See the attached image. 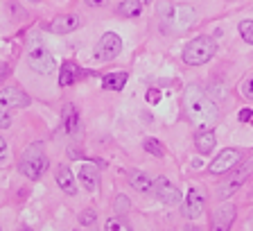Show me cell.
<instances>
[{
  "instance_id": "1",
  "label": "cell",
  "mask_w": 253,
  "mask_h": 231,
  "mask_svg": "<svg viewBox=\"0 0 253 231\" xmlns=\"http://www.w3.org/2000/svg\"><path fill=\"white\" fill-rule=\"evenodd\" d=\"M183 105H185V114L192 120V125L197 129H212L217 125L219 111H217L215 102L199 89V86L190 84L183 93Z\"/></svg>"
},
{
  "instance_id": "2",
  "label": "cell",
  "mask_w": 253,
  "mask_h": 231,
  "mask_svg": "<svg viewBox=\"0 0 253 231\" xmlns=\"http://www.w3.org/2000/svg\"><path fill=\"white\" fill-rule=\"evenodd\" d=\"M30 102V95L18 86H7V89L0 91V127L2 129L11 127V109H16V107L23 109Z\"/></svg>"
},
{
  "instance_id": "3",
  "label": "cell",
  "mask_w": 253,
  "mask_h": 231,
  "mask_svg": "<svg viewBox=\"0 0 253 231\" xmlns=\"http://www.w3.org/2000/svg\"><path fill=\"white\" fill-rule=\"evenodd\" d=\"M45 168H47V157H45V150H43L41 143L27 145L21 157V163H18V170H21L27 179H39L45 173Z\"/></svg>"
},
{
  "instance_id": "4",
  "label": "cell",
  "mask_w": 253,
  "mask_h": 231,
  "mask_svg": "<svg viewBox=\"0 0 253 231\" xmlns=\"http://www.w3.org/2000/svg\"><path fill=\"white\" fill-rule=\"evenodd\" d=\"M217 53V43L211 37H197L185 46L183 50V61L190 66H201V63L211 61Z\"/></svg>"
},
{
  "instance_id": "5",
  "label": "cell",
  "mask_w": 253,
  "mask_h": 231,
  "mask_svg": "<svg viewBox=\"0 0 253 231\" xmlns=\"http://www.w3.org/2000/svg\"><path fill=\"white\" fill-rule=\"evenodd\" d=\"M27 63L41 75H52L54 68H57V61H54L52 53L43 46H32L27 50Z\"/></svg>"
},
{
  "instance_id": "6",
  "label": "cell",
  "mask_w": 253,
  "mask_h": 231,
  "mask_svg": "<svg viewBox=\"0 0 253 231\" xmlns=\"http://www.w3.org/2000/svg\"><path fill=\"white\" fill-rule=\"evenodd\" d=\"M168 21H169V27H172V30L185 32L195 25L197 14L190 5H179V7H172V11L168 14Z\"/></svg>"
},
{
  "instance_id": "7",
  "label": "cell",
  "mask_w": 253,
  "mask_h": 231,
  "mask_svg": "<svg viewBox=\"0 0 253 231\" xmlns=\"http://www.w3.org/2000/svg\"><path fill=\"white\" fill-rule=\"evenodd\" d=\"M122 50V39L113 32H106L104 37L100 39V43L95 46V57L100 59V61H111V59H116Z\"/></svg>"
},
{
  "instance_id": "8",
  "label": "cell",
  "mask_w": 253,
  "mask_h": 231,
  "mask_svg": "<svg viewBox=\"0 0 253 231\" xmlns=\"http://www.w3.org/2000/svg\"><path fill=\"white\" fill-rule=\"evenodd\" d=\"M154 195L168 206H176L181 202V190L165 177H158L156 181H154Z\"/></svg>"
},
{
  "instance_id": "9",
  "label": "cell",
  "mask_w": 253,
  "mask_h": 231,
  "mask_svg": "<svg viewBox=\"0 0 253 231\" xmlns=\"http://www.w3.org/2000/svg\"><path fill=\"white\" fill-rule=\"evenodd\" d=\"M240 161H242V152H240V150L228 147V150L219 152V157H215V161L211 163V168H208V170H211L212 174H224V173H228V170L235 168Z\"/></svg>"
},
{
  "instance_id": "10",
  "label": "cell",
  "mask_w": 253,
  "mask_h": 231,
  "mask_svg": "<svg viewBox=\"0 0 253 231\" xmlns=\"http://www.w3.org/2000/svg\"><path fill=\"white\" fill-rule=\"evenodd\" d=\"M247 177H249V168H240L233 174H228L226 181H221L219 188H217V197H219V200H228L233 193L240 190V186L247 181Z\"/></svg>"
},
{
  "instance_id": "11",
  "label": "cell",
  "mask_w": 253,
  "mask_h": 231,
  "mask_svg": "<svg viewBox=\"0 0 253 231\" xmlns=\"http://www.w3.org/2000/svg\"><path fill=\"white\" fill-rule=\"evenodd\" d=\"M201 211H204V193L199 188H190L183 204V216L188 220H197L201 216Z\"/></svg>"
},
{
  "instance_id": "12",
  "label": "cell",
  "mask_w": 253,
  "mask_h": 231,
  "mask_svg": "<svg viewBox=\"0 0 253 231\" xmlns=\"http://www.w3.org/2000/svg\"><path fill=\"white\" fill-rule=\"evenodd\" d=\"M79 23H82V18L75 14H59L52 18V23L47 25V30L54 32V34H68V32L77 30Z\"/></svg>"
},
{
  "instance_id": "13",
  "label": "cell",
  "mask_w": 253,
  "mask_h": 231,
  "mask_svg": "<svg viewBox=\"0 0 253 231\" xmlns=\"http://www.w3.org/2000/svg\"><path fill=\"white\" fill-rule=\"evenodd\" d=\"M82 77V70L75 61H63L61 63V73H59V84L61 86H70Z\"/></svg>"
},
{
  "instance_id": "14",
  "label": "cell",
  "mask_w": 253,
  "mask_h": 231,
  "mask_svg": "<svg viewBox=\"0 0 253 231\" xmlns=\"http://www.w3.org/2000/svg\"><path fill=\"white\" fill-rule=\"evenodd\" d=\"M79 179H82V184L86 186V188L93 193V190H97V184H100V174H97V168L95 166H90V163H84L82 166V170H79Z\"/></svg>"
},
{
  "instance_id": "15",
  "label": "cell",
  "mask_w": 253,
  "mask_h": 231,
  "mask_svg": "<svg viewBox=\"0 0 253 231\" xmlns=\"http://www.w3.org/2000/svg\"><path fill=\"white\" fill-rule=\"evenodd\" d=\"M126 179H129V184H131L136 190H140V193L154 190V181L145 173H140V170H131V173L126 174Z\"/></svg>"
},
{
  "instance_id": "16",
  "label": "cell",
  "mask_w": 253,
  "mask_h": 231,
  "mask_svg": "<svg viewBox=\"0 0 253 231\" xmlns=\"http://www.w3.org/2000/svg\"><path fill=\"white\" fill-rule=\"evenodd\" d=\"M233 220H235V206L233 204H224L217 209L215 213V227L217 229H228V227L233 225Z\"/></svg>"
},
{
  "instance_id": "17",
  "label": "cell",
  "mask_w": 253,
  "mask_h": 231,
  "mask_svg": "<svg viewBox=\"0 0 253 231\" xmlns=\"http://www.w3.org/2000/svg\"><path fill=\"white\" fill-rule=\"evenodd\" d=\"M63 127H66V131H68L70 136H77L79 134V116L73 105L63 107Z\"/></svg>"
},
{
  "instance_id": "18",
  "label": "cell",
  "mask_w": 253,
  "mask_h": 231,
  "mask_svg": "<svg viewBox=\"0 0 253 231\" xmlns=\"http://www.w3.org/2000/svg\"><path fill=\"white\" fill-rule=\"evenodd\" d=\"M215 143H217V138L211 129H201V134L195 138V145L199 154H211L215 150Z\"/></svg>"
},
{
  "instance_id": "19",
  "label": "cell",
  "mask_w": 253,
  "mask_h": 231,
  "mask_svg": "<svg viewBox=\"0 0 253 231\" xmlns=\"http://www.w3.org/2000/svg\"><path fill=\"white\" fill-rule=\"evenodd\" d=\"M57 184L61 186L63 193H68V195H75V193H77V184H75V177H73V173H70V168H66V166H61V168L57 170Z\"/></svg>"
},
{
  "instance_id": "20",
  "label": "cell",
  "mask_w": 253,
  "mask_h": 231,
  "mask_svg": "<svg viewBox=\"0 0 253 231\" xmlns=\"http://www.w3.org/2000/svg\"><path fill=\"white\" fill-rule=\"evenodd\" d=\"M126 84V73H109L102 77V86L109 91H122Z\"/></svg>"
},
{
  "instance_id": "21",
  "label": "cell",
  "mask_w": 253,
  "mask_h": 231,
  "mask_svg": "<svg viewBox=\"0 0 253 231\" xmlns=\"http://www.w3.org/2000/svg\"><path fill=\"white\" fill-rule=\"evenodd\" d=\"M118 11L122 16H126V18H133V16H138L142 11V5H140V0H122Z\"/></svg>"
},
{
  "instance_id": "22",
  "label": "cell",
  "mask_w": 253,
  "mask_h": 231,
  "mask_svg": "<svg viewBox=\"0 0 253 231\" xmlns=\"http://www.w3.org/2000/svg\"><path fill=\"white\" fill-rule=\"evenodd\" d=\"M142 147H145V152L154 154V157H165V147L161 145V143H158L156 138H145Z\"/></svg>"
},
{
  "instance_id": "23",
  "label": "cell",
  "mask_w": 253,
  "mask_h": 231,
  "mask_svg": "<svg viewBox=\"0 0 253 231\" xmlns=\"http://www.w3.org/2000/svg\"><path fill=\"white\" fill-rule=\"evenodd\" d=\"M240 34H242L244 41L253 46V21H242L240 23Z\"/></svg>"
},
{
  "instance_id": "24",
  "label": "cell",
  "mask_w": 253,
  "mask_h": 231,
  "mask_svg": "<svg viewBox=\"0 0 253 231\" xmlns=\"http://www.w3.org/2000/svg\"><path fill=\"white\" fill-rule=\"evenodd\" d=\"M113 211H116L118 216H125L126 211H129V200H126L125 195H118L116 202H113Z\"/></svg>"
},
{
  "instance_id": "25",
  "label": "cell",
  "mask_w": 253,
  "mask_h": 231,
  "mask_svg": "<svg viewBox=\"0 0 253 231\" xmlns=\"http://www.w3.org/2000/svg\"><path fill=\"white\" fill-rule=\"evenodd\" d=\"M95 220H97V216H95V211H90V209L79 216V225H84V227H93Z\"/></svg>"
},
{
  "instance_id": "26",
  "label": "cell",
  "mask_w": 253,
  "mask_h": 231,
  "mask_svg": "<svg viewBox=\"0 0 253 231\" xmlns=\"http://www.w3.org/2000/svg\"><path fill=\"white\" fill-rule=\"evenodd\" d=\"M106 229H111V231H125V229H129V227H126V222L113 218V220H106Z\"/></svg>"
},
{
  "instance_id": "27",
  "label": "cell",
  "mask_w": 253,
  "mask_h": 231,
  "mask_svg": "<svg viewBox=\"0 0 253 231\" xmlns=\"http://www.w3.org/2000/svg\"><path fill=\"white\" fill-rule=\"evenodd\" d=\"M242 95L247 98V100H253V77L247 79V82L242 84Z\"/></svg>"
},
{
  "instance_id": "28",
  "label": "cell",
  "mask_w": 253,
  "mask_h": 231,
  "mask_svg": "<svg viewBox=\"0 0 253 231\" xmlns=\"http://www.w3.org/2000/svg\"><path fill=\"white\" fill-rule=\"evenodd\" d=\"M147 102H149V105H156V102H161V91H158V89H149L147 91Z\"/></svg>"
},
{
  "instance_id": "29",
  "label": "cell",
  "mask_w": 253,
  "mask_h": 231,
  "mask_svg": "<svg viewBox=\"0 0 253 231\" xmlns=\"http://www.w3.org/2000/svg\"><path fill=\"white\" fill-rule=\"evenodd\" d=\"M237 118H240V122H251V118H253V111H251V109H242V111H240V116H237Z\"/></svg>"
},
{
  "instance_id": "30",
  "label": "cell",
  "mask_w": 253,
  "mask_h": 231,
  "mask_svg": "<svg viewBox=\"0 0 253 231\" xmlns=\"http://www.w3.org/2000/svg\"><path fill=\"white\" fill-rule=\"evenodd\" d=\"M9 63H0V84H2V82H5L7 79V75H9Z\"/></svg>"
},
{
  "instance_id": "31",
  "label": "cell",
  "mask_w": 253,
  "mask_h": 231,
  "mask_svg": "<svg viewBox=\"0 0 253 231\" xmlns=\"http://www.w3.org/2000/svg\"><path fill=\"white\" fill-rule=\"evenodd\" d=\"M68 157L70 159H82V152H79L77 147H68Z\"/></svg>"
},
{
  "instance_id": "32",
  "label": "cell",
  "mask_w": 253,
  "mask_h": 231,
  "mask_svg": "<svg viewBox=\"0 0 253 231\" xmlns=\"http://www.w3.org/2000/svg\"><path fill=\"white\" fill-rule=\"evenodd\" d=\"M86 2H88L90 7H100V5H104L106 0H86Z\"/></svg>"
},
{
  "instance_id": "33",
  "label": "cell",
  "mask_w": 253,
  "mask_h": 231,
  "mask_svg": "<svg viewBox=\"0 0 253 231\" xmlns=\"http://www.w3.org/2000/svg\"><path fill=\"white\" fill-rule=\"evenodd\" d=\"M5 150H7V143H5V138H2V136H0V154H2V152H5Z\"/></svg>"
},
{
  "instance_id": "34",
  "label": "cell",
  "mask_w": 253,
  "mask_h": 231,
  "mask_svg": "<svg viewBox=\"0 0 253 231\" xmlns=\"http://www.w3.org/2000/svg\"><path fill=\"white\" fill-rule=\"evenodd\" d=\"M249 229H253V216L249 218Z\"/></svg>"
},
{
  "instance_id": "35",
  "label": "cell",
  "mask_w": 253,
  "mask_h": 231,
  "mask_svg": "<svg viewBox=\"0 0 253 231\" xmlns=\"http://www.w3.org/2000/svg\"><path fill=\"white\" fill-rule=\"evenodd\" d=\"M32 2H39V0H32Z\"/></svg>"
},
{
  "instance_id": "36",
  "label": "cell",
  "mask_w": 253,
  "mask_h": 231,
  "mask_svg": "<svg viewBox=\"0 0 253 231\" xmlns=\"http://www.w3.org/2000/svg\"><path fill=\"white\" fill-rule=\"evenodd\" d=\"M251 122H253V118H251Z\"/></svg>"
}]
</instances>
